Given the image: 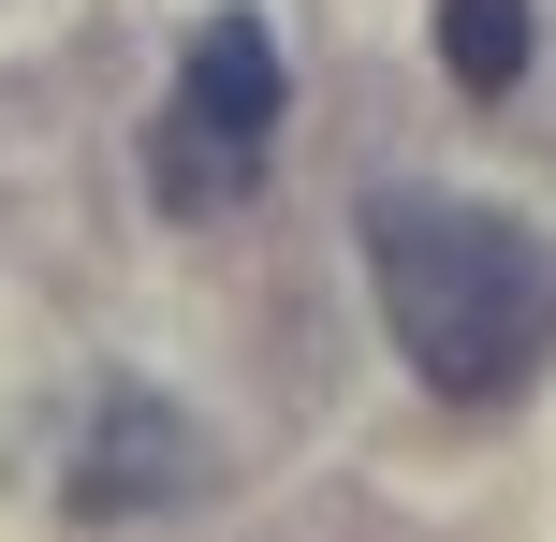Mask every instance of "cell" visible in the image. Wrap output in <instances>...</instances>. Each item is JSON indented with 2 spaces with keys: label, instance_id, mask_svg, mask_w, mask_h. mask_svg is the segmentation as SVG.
I'll return each instance as SVG.
<instances>
[{
  "label": "cell",
  "instance_id": "3957f363",
  "mask_svg": "<svg viewBox=\"0 0 556 542\" xmlns=\"http://www.w3.org/2000/svg\"><path fill=\"white\" fill-rule=\"evenodd\" d=\"M440 59L469 103H498L513 74H528V0H440Z\"/></svg>",
  "mask_w": 556,
  "mask_h": 542
},
{
  "label": "cell",
  "instance_id": "7a4b0ae2",
  "mask_svg": "<svg viewBox=\"0 0 556 542\" xmlns=\"http://www.w3.org/2000/svg\"><path fill=\"white\" fill-rule=\"evenodd\" d=\"M278 103H293V74H278V29L250 15V0H220V15L191 29V59H176L162 133H147L162 205H191V220L250 205V191H264V133H278Z\"/></svg>",
  "mask_w": 556,
  "mask_h": 542
},
{
  "label": "cell",
  "instance_id": "6da1fadb",
  "mask_svg": "<svg viewBox=\"0 0 556 542\" xmlns=\"http://www.w3.org/2000/svg\"><path fill=\"white\" fill-rule=\"evenodd\" d=\"M366 279H381L410 381L454 411H498L556 338V264L454 191H366Z\"/></svg>",
  "mask_w": 556,
  "mask_h": 542
}]
</instances>
